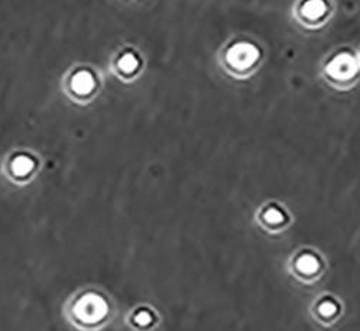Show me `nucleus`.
<instances>
[{"label":"nucleus","instance_id":"3","mask_svg":"<svg viewBox=\"0 0 360 331\" xmlns=\"http://www.w3.org/2000/svg\"><path fill=\"white\" fill-rule=\"evenodd\" d=\"M34 168V161L28 156H16L12 162V171L18 177L28 175Z\"/></svg>","mask_w":360,"mask_h":331},{"label":"nucleus","instance_id":"6","mask_svg":"<svg viewBox=\"0 0 360 331\" xmlns=\"http://www.w3.org/2000/svg\"><path fill=\"white\" fill-rule=\"evenodd\" d=\"M136 321L137 322H140V324H146V322H149L150 321L149 314H148V312H140V314H137Z\"/></svg>","mask_w":360,"mask_h":331},{"label":"nucleus","instance_id":"4","mask_svg":"<svg viewBox=\"0 0 360 331\" xmlns=\"http://www.w3.org/2000/svg\"><path fill=\"white\" fill-rule=\"evenodd\" d=\"M136 58L133 57V55H130V54H127V55H124L123 58L119 61V67L123 70L124 73H132L135 68H136Z\"/></svg>","mask_w":360,"mask_h":331},{"label":"nucleus","instance_id":"5","mask_svg":"<svg viewBox=\"0 0 360 331\" xmlns=\"http://www.w3.org/2000/svg\"><path fill=\"white\" fill-rule=\"evenodd\" d=\"M315 266H317V263H315V260L312 259V257H304L302 260H301V265H299V267L301 269H304V270H307V272H311L312 269H315Z\"/></svg>","mask_w":360,"mask_h":331},{"label":"nucleus","instance_id":"7","mask_svg":"<svg viewBox=\"0 0 360 331\" xmlns=\"http://www.w3.org/2000/svg\"><path fill=\"white\" fill-rule=\"evenodd\" d=\"M272 214H273V216H276V213H275V211H272ZM269 220H272V221H276V218H275V217H271ZM278 220H281V214H278Z\"/></svg>","mask_w":360,"mask_h":331},{"label":"nucleus","instance_id":"1","mask_svg":"<svg viewBox=\"0 0 360 331\" xmlns=\"http://www.w3.org/2000/svg\"><path fill=\"white\" fill-rule=\"evenodd\" d=\"M74 312L84 322H97L107 314V304L99 295L87 293L78 299L74 306Z\"/></svg>","mask_w":360,"mask_h":331},{"label":"nucleus","instance_id":"2","mask_svg":"<svg viewBox=\"0 0 360 331\" xmlns=\"http://www.w3.org/2000/svg\"><path fill=\"white\" fill-rule=\"evenodd\" d=\"M71 87L77 94H88L94 87V78L88 71H80L73 77Z\"/></svg>","mask_w":360,"mask_h":331}]
</instances>
